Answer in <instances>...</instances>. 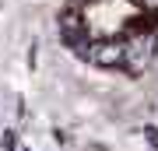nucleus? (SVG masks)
Segmentation results:
<instances>
[{"mask_svg":"<svg viewBox=\"0 0 158 151\" xmlns=\"http://www.w3.org/2000/svg\"><path fill=\"white\" fill-rule=\"evenodd\" d=\"M151 53H158V39L148 35V32H137L134 39H130V46H123V63L130 70H141Z\"/></svg>","mask_w":158,"mask_h":151,"instance_id":"1","label":"nucleus"},{"mask_svg":"<svg viewBox=\"0 0 158 151\" xmlns=\"http://www.w3.org/2000/svg\"><path fill=\"white\" fill-rule=\"evenodd\" d=\"M85 56L98 67H119L123 63V46L116 39H98V42H88L85 46Z\"/></svg>","mask_w":158,"mask_h":151,"instance_id":"2","label":"nucleus"},{"mask_svg":"<svg viewBox=\"0 0 158 151\" xmlns=\"http://www.w3.org/2000/svg\"><path fill=\"white\" fill-rule=\"evenodd\" d=\"M60 35H63V42L67 46H81V39L88 35V28H85V21H81V14L74 11H63V18H60Z\"/></svg>","mask_w":158,"mask_h":151,"instance_id":"3","label":"nucleus"},{"mask_svg":"<svg viewBox=\"0 0 158 151\" xmlns=\"http://www.w3.org/2000/svg\"><path fill=\"white\" fill-rule=\"evenodd\" d=\"M137 4H141V7H144V11H151V14L158 11V0H137Z\"/></svg>","mask_w":158,"mask_h":151,"instance_id":"4","label":"nucleus"}]
</instances>
